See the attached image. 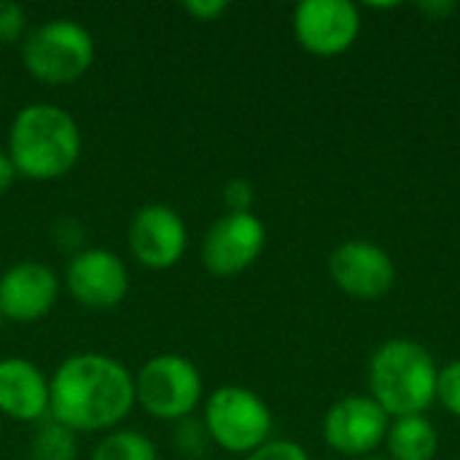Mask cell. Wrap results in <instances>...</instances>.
<instances>
[{"label":"cell","instance_id":"1","mask_svg":"<svg viewBox=\"0 0 460 460\" xmlns=\"http://www.w3.org/2000/svg\"><path fill=\"white\" fill-rule=\"evenodd\" d=\"M135 410V375L105 353H73L49 377V418L73 434H108Z\"/></svg>","mask_w":460,"mask_h":460},{"label":"cell","instance_id":"9","mask_svg":"<svg viewBox=\"0 0 460 460\" xmlns=\"http://www.w3.org/2000/svg\"><path fill=\"white\" fill-rule=\"evenodd\" d=\"M267 243V229L253 213H226L202 237V267L216 278H234L256 264Z\"/></svg>","mask_w":460,"mask_h":460},{"label":"cell","instance_id":"5","mask_svg":"<svg viewBox=\"0 0 460 460\" xmlns=\"http://www.w3.org/2000/svg\"><path fill=\"white\" fill-rule=\"evenodd\" d=\"M205 396L199 367L181 353H159L135 372V407L162 423L191 418Z\"/></svg>","mask_w":460,"mask_h":460},{"label":"cell","instance_id":"23","mask_svg":"<svg viewBox=\"0 0 460 460\" xmlns=\"http://www.w3.org/2000/svg\"><path fill=\"white\" fill-rule=\"evenodd\" d=\"M54 243L62 251H70V256H75L78 251H84V226L75 218H59L54 226Z\"/></svg>","mask_w":460,"mask_h":460},{"label":"cell","instance_id":"18","mask_svg":"<svg viewBox=\"0 0 460 460\" xmlns=\"http://www.w3.org/2000/svg\"><path fill=\"white\" fill-rule=\"evenodd\" d=\"M172 445L178 450V456L186 460H199L205 458L208 447L213 445L210 437H208V429L202 423V418L191 415V418H183L178 423H172Z\"/></svg>","mask_w":460,"mask_h":460},{"label":"cell","instance_id":"3","mask_svg":"<svg viewBox=\"0 0 460 460\" xmlns=\"http://www.w3.org/2000/svg\"><path fill=\"white\" fill-rule=\"evenodd\" d=\"M437 361L415 340H388L369 361V394L388 418L423 415L437 402Z\"/></svg>","mask_w":460,"mask_h":460},{"label":"cell","instance_id":"16","mask_svg":"<svg viewBox=\"0 0 460 460\" xmlns=\"http://www.w3.org/2000/svg\"><path fill=\"white\" fill-rule=\"evenodd\" d=\"M89 460H159V450L143 431L119 426L100 437Z\"/></svg>","mask_w":460,"mask_h":460},{"label":"cell","instance_id":"4","mask_svg":"<svg viewBox=\"0 0 460 460\" xmlns=\"http://www.w3.org/2000/svg\"><path fill=\"white\" fill-rule=\"evenodd\" d=\"M94 62L92 32L67 16H54L32 30L22 40V65L43 86H67L89 73Z\"/></svg>","mask_w":460,"mask_h":460},{"label":"cell","instance_id":"19","mask_svg":"<svg viewBox=\"0 0 460 460\" xmlns=\"http://www.w3.org/2000/svg\"><path fill=\"white\" fill-rule=\"evenodd\" d=\"M437 402L450 412L460 418V358L450 361L447 367L439 369L437 377Z\"/></svg>","mask_w":460,"mask_h":460},{"label":"cell","instance_id":"15","mask_svg":"<svg viewBox=\"0 0 460 460\" xmlns=\"http://www.w3.org/2000/svg\"><path fill=\"white\" fill-rule=\"evenodd\" d=\"M385 442L391 460H434L439 453V434L426 415L396 418Z\"/></svg>","mask_w":460,"mask_h":460},{"label":"cell","instance_id":"17","mask_svg":"<svg viewBox=\"0 0 460 460\" xmlns=\"http://www.w3.org/2000/svg\"><path fill=\"white\" fill-rule=\"evenodd\" d=\"M78 458V434L65 429L62 423L46 418L35 426L30 439L27 460H75Z\"/></svg>","mask_w":460,"mask_h":460},{"label":"cell","instance_id":"13","mask_svg":"<svg viewBox=\"0 0 460 460\" xmlns=\"http://www.w3.org/2000/svg\"><path fill=\"white\" fill-rule=\"evenodd\" d=\"M329 275L356 299H380L394 288L396 267L388 251L369 240H348L329 256Z\"/></svg>","mask_w":460,"mask_h":460},{"label":"cell","instance_id":"2","mask_svg":"<svg viewBox=\"0 0 460 460\" xmlns=\"http://www.w3.org/2000/svg\"><path fill=\"white\" fill-rule=\"evenodd\" d=\"M81 151V127L62 105L30 102L11 119L5 154L11 156L19 178L35 183L59 181L78 164Z\"/></svg>","mask_w":460,"mask_h":460},{"label":"cell","instance_id":"24","mask_svg":"<svg viewBox=\"0 0 460 460\" xmlns=\"http://www.w3.org/2000/svg\"><path fill=\"white\" fill-rule=\"evenodd\" d=\"M183 11L197 22H218L229 11V3L226 0H186Z\"/></svg>","mask_w":460,"mask_h":460},{"label":"cell","instance_id":"27","mask_svg":"<svg viewBox=\"0 0 460 460\" xmlns=\"http://www.w3.org/2000/svg\"><path fill=\"white\" fill-rule=\"evenodd\" d=\"M361 460H391V458H380V456H369V458H361Z\"/></svg>","mask_w":460,"mask_h":460},{"label":"cell","instance_id":"12","mask_svg":"<svg viewBox=\"0 0 460 460\" xmlns=\"http://www.w3.org/2000/svg\"><path fill=\"white\" fill-rule=\"evenodd\" d=\"M59 275L35 259L11 264L0 275V313L13 323H38L59 302Z\"/></svg>","mask_w":460,"mask_h":460},{"label":"cell","instance_id":"7","mask_svg":"<svg viewBox=\"0 0 460 460\" xmlns=\"http://www.w3.org/2000/svg\"><path fill=\"white\" fill-rule=\"evenodd\" d=\"M129 256L154 272L172 270L189 248V229L181 213L162 202H148L135 210L127 226Z\"/></svg>","mask_w":460,"mask_h":460},{"label":"cell","instance_id":"20","mask_svg":"<svg viewBox=\"0 0 460 460\" xmlns=\"http://www.w3.org/2000/svg\"><path fill=\"white\" fill-rule=\"evenodd\" d=\"M27 35V13L13 0H0V43L11 46L24 40Z\"/></svg>","mask_w":460,"mask_h":460},{"label":"cell","instance_id":"22","mask_svg":"<svg viewBox=\"0 0 460 460\" xmlns=\"http://www.w3.org/2000/svg\"><path fill=\"white\" fill-rule=\"evenodd\" d=\"M243 460H310L302 445L288 442V439H270L267 445H261L259 450H253L251 456Z\"/></svg>","mask_w":460,"mask_h":460},{"label":"cell","instance_id":"14","mask_svg":"<svg viewBox=\"0 0 460 460\" xmlns=\"http://www.w3.org/2000/svg\"><path fill=\"white\" fill-rule=\"evenodd\" d=\"M0 418L40 423L49 418V375L30 358H0Z\"/></svg>","mask_w":460,"mask_h":460},{"label":"cell","instance_id":"10","mask_svg":"<svg viewBox=\"0 0 460 460\" xmlns=\"http://www.w3.org/2000/svg\"><path fill=\"white\" fill-rule=\"evenodd\" d=\"M391 418L372 396H345L323 418L326 445L348 458H369L388 437Z\"/></svg>","mask_w":460,"mask_h":460},{"label":"cell","instance_id":"28","mask_svg":"<svg viewBox=\"0 0 460 460\" xmlns=\"http://www.w3.org/2000/svg\"><path fill=\"white\" fill-rule=\"evenodd\" d=\"M3 321H5V318H3V313H0V326H3Z\"/></svg>","mask_w":460,"mask_h":460},{"label":"cell","instance_id":"8","mask_svg":"<svg viewBox=\"0 0 460 460\" xmlns=\"http://www.w3.org/2000/svg\"><path fill=\"white\" fill-rule=\"evenodd\" d=\"M129 267L108 248H84L70 256L65 270V288L70 299L86 310H113L129 294Z\"/></svg>","mask_w":460,"mask_h":460},{"label":"cell","instance_id":"6","mask_svg":"<svg viewBox=\"0 0 460 460\" xmlns=\"http://www.w3.org/2000/svg\"><path fill=\"white\" fill-rule=\"evenodd\" d=\"M202 423L216 447L245 458L270 442L272 410L251 388L221 385L205 399Z\"/></svg>","mask_w":460,"mask_h":460},{"label":"cell","instance_id":"26","mask_svg":"<svg viewBox=\"0 0 460 460\" xmlns=\"http://www.w3.org/2000/svg\"><path fill=\"white\" fill-rule=\"evenodd\" d=\"M423 13H429V16H434V19H447L453 11H456V3H450V0H431V3H420L418 5Z\"/></svg>","mask_w":460,"mask_h":460},{"label":"cell","instance_id":"11","mask_svg":"<svg viewBox=\"0 0 460 460\" xmlns=\"http://www.w3.org/2000/svg\"><path fill=\"white\" fill-rule=\"evenodd\" d=\"M296 43L315 57L345 54L358 32L361 13L350 0H302L294 8Z\"/></svg>","mask_w":460,"mask_h":460},{"label":"cell","instance_id":"25","mask_svg":"<svg viewBox=\"0 0 460 460\" xmlns=\"http://www.w3.org/2000/svg\"><path fill=\"white\" fill-rule=\"evenodd\" d=\"M16 178L19 175H16V167L11 162V156L5 151H0V197L11 191V186L16 183Z\"/></svg>","mask_w":460,"mask_h":460},{"label":"cell","instance_id":"21","mask_svg":"<svg viewBox=\"0 0 460 460\" xmlns=\"http://www.w3.org/2000/svg\"><path fill=\"white\" fill-rule=\"evenodd\" d=\"M224 205L226 213H253V202H256V189L251 181L245 178H232L224 186Z\"/></svg>","mask_w":460,"mask_h":460}]
</instances>
